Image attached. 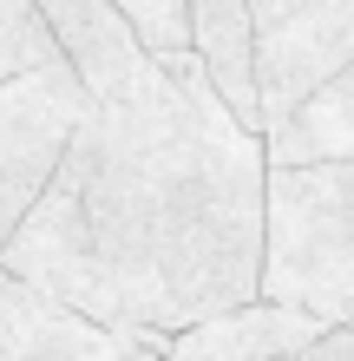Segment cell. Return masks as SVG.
<instances>
[{
    "mask_svg": "<svg viewBox=\"0 0 354 361\" xmlns=\"http://www.w3.org/2000/svg\"><path fill=\"white\" fill-rule=\"evenodd\" d=\"M263 138L223 112L197 59H144L92 99L46 190L0 243V269L138 348L256 295Z\"/></svg>",
    "mask_w": 354,
    "mask_h": 361,
    "instance_id": "6da1fadb",
    "label": "cell"
},
{
    "mask_svg": "<svg viewBox=\"0 0 354 361\" xmlns=\"http://www.w3.org/2000/svg\"><path fill=\"white\" fill-rule=\"evenodd\" d=\"M256 295L322 329L354 322V158L269 164Z\"/></svg>",
    "mask_w": 354,
    "mask_h": 361,
    "instance_id": "7a4b0ae2",
    "label": "cell"
},
{
    "mask_svg": "<svg viewBox=\"0 0 354 361\" xmlns=\"http://www.w3.org/2000/svg\"><path fill=\"white\" fill-rule=\"evenodd\" d=\"M354 59V0H249L256 138Z\"/></svg>",
    "mask_w": 354,
    "mask_h": 361,
    "instance_id": "3957f363",
    "label": "cell"
},
{
    "mask_svg": "<svg viewBox=\"0 0 354 361\" xmlns=\"http://www.w3.org/2000/svg\"><path fill=\"white\" fill-rule=\"evenodd\" d=\"M86 112H92V99L59 53L27 66V73H13V79H0V178H7V190L27 210L46 190L53 164L66 158V145L86 125Z\"/></svg>",
    "mask_w": 354,
    "mask_h": 361,
    "instance_id": "277c9868",
    "label": "cell"
},
{
    "mask_svg": "<svg viewBox=\"0 0 354 361\" xmlns=\"http://www.w3.org/2000/svg\"><path fill=\"white\" fill-rule=\"evenodd\" d=\"M132 348L138 342L79 322L72 309L46 302L33 283L0 269V361H118Z\"/></svg>",
    "mask_w": 354,
    "mask_h": 361,
    "instance_id": "5b68a950",
    "label": "cell"
},
{
    "mask_svg": "<svg viewBox=\"0 0 354 361\" xmlns=\"http://www.w3.org/2000/svg\"><path fill=\"white\" fill-rule=\"evenodd\" d=\"M27 7L39 13V27H46V39L59 47V59L72 66V79L86 86V99L118 92L125 79L144 66L138 39L118 20L112 0H27Z\"/></svg>",
    "mask_w": 354,
    "mask_h": 361,
    "instance_id": "8992f818",
    "label": "cell"
},
{
    "mask_svg": "<svg viewBox=\"0 0 354 361\" xmlns=\"http://www.w3.org/2000/svg\"><path fill=\"white\" fill-rule=\"evenodd\" d=\"M315 335H328V329L296 315V309H276V302H263V295H249V302L210 315V322L171 335V342H164V361H276V355L308 348Z\"/></svg>",
    "mask_w": 354,
    "mask_h": 361,
    "instance_id": "52a82bcc",
    "label": "cell"
},
{
    "mask_svg": "<svg viewBox=\"0 0 354 361\" xmlns=\"http://www.w3.org/2000/svg\"><path fill=\"white\" fill-rule=\"evenodd\" d=\"M184 53L203 86L223 99L243 132H256V79H249V0H191L184 7Z\"/></svg>",
    "mask_w": 354,
    "mask_h": 361,
    "instance_id": "ba28073f",
    "label": "cell"
},
{
    "mask_svg": "<svg viewBox=\"0 0 354 361\" xmlns=\"http://www.w3.org/2000/svg\"><path fill=\"white\" fill-rule=\"evenodd\" d=\"M263 158L269 164H335V158H354V59L322 92H308L276 132H263Z\"/></svg>",
    "mask_w": 354,
    "mask_h": 361,
    "instance_id": "9c48e42d",
    "label": "cell"
},
{
    "mask_svg": "<svg viewBox=\"0 0 354 361\" xmlns=\"http://www.w3.org/2000/svg\"><path fill=\"white\" fill-rule=\"evenodd\" d=\"M112 7H118L125 27H132L144 59L184 53V7H191V0H112Z\"/></svg>",
    "mask_w": 354,
    "mask_h": 361,
    "instance_id": "30bf717a",
    "label": "cell"
},
{
    "mask_svg": "<svg viewBox=\"0 0 354 361\" xmlns=\"http://www.w3.org/2000/svg\"><path fill=\"white\" fill-rule=\"evenodd\" d=\"M59 47L46 39V27H39V13L27 7V0H0V79L27 73L39 66V59H53Z\"/></svg>",
    "mask_w": 354,
    "mask_h": 361,
    "instance_id": "8fae6325",
    "label": "cell"
},
{
    "mask_svg": "<svg viewBox=\"0 0 354 361\" xmlns=\"http://www.w3.org/2000/svg\"><path fill=\"white\" fill-rule=\"evenodd\" d=\"M276 361H354V335H348V329H328V335H315L308 348L276 355Z\"/></svg>",
    "mask_w": 354,
    "mask_h": 361,
    "instance_id": "7c38bea8",
    "label": "cell"
},
{
    "mask_svg": "<svg viewBox=\"0 0 354 361\" xmlns=\"http://www.w3.org/2000/svg\"><path fill=\"white\" fill-rule=\"evenodd\" d=\"M20 217H27V204H20L13 190H7V178H0V243L13 237V224H20Z\"/></svg>",
    "mask_w": 354,
    "mask_h": 361,
    "instance_id": "4fadbf2b",
    "label": "cell"
},
{
    "mask_svg": "<svg viewBox=\"0 0 354 361\" xmlns=\"http://www.w3.org/2000/svg\"><path fill=\"white\" fill-rule=\"evenodd\" d=\"M118 361H164V348H132V355H118Z\"/></svg>",
    "mask_w": 354,
    "mask_h": 361,
    "instance_id": "5bb4252c",
    "label": "cell"
},
{
    "mask_svg": "<svg viewBox=\"0 0 354 361\" xmlns=\"http://www.w3.org/2000/svg\"><path fill=\"white\" fill-rule=\"evenodd\" d=\"M348 335H354V322H348Z\"/></svg>",
    "mask_w": 354,
    "mask_h": 361,
    "instance_id": "9a60e30c",
    "label": "cell"
}]
</instances>
